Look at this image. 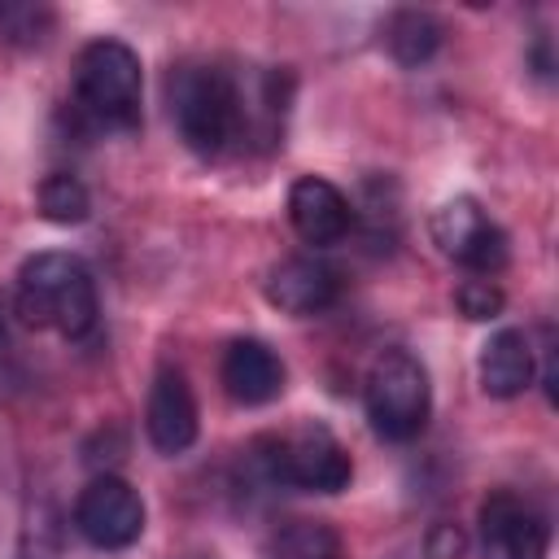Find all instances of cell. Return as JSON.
Here are the masks:
<instances>
[{"mask_svg":"<svg viewBox=\"0 0 559 559\" xmlns=\"http://www.w3.org/2000/svg\"><path fill=\"white\" fill-rule=\"evenodd\" d=\"M550 528L533 502L493 489L480 502V559H546Z\"/></svg>","mask_w":559,"mask_h":559,"instance_id":"ba28073f","label":"cell"},{"mask_svg":"<svg viewBox=\"0 0 559 559\" xmlns=\"http://www.w3.org/2000/svg\"><path fill=\"white\" fill-rule=\"evenodd\" d=\"M367 419L384 441H415L432 411L428 371L411 349H384L362 384Z\"/></svg>","mask_w":559,"mask_h":559,"instance_id":"5b68a950","label":"cell"},{"mask_svg":"<svg viewBox=\"0 0 559 559\" xmlns=\"http://www.w3.org/2000/svg\"><path fill=\"white\" fill-rule=\"evenodd\" d=\"M467 555V533L450 520H437L424 537V559H463Z\"/></svg>","mask_w":559,"mask_h":559,"instance_id":"d6986e66","label":"cell"},{"mask_svg":"<svg viewBox=\"0 0 559 559\" xmlns=\"http://www.w3.org/2000/svg\"><path fill=\"white\" fill-rule=\"evenodd\" d=\"M13 306L26 328L79 341L96 328V280L74 253H35L17 271Z\"/></svg>","mask_w":559,"mask_h":559,"instance_id":"6da1fadb","label":"cell"},{"mask_svg":"<svg viewBox=\"0 0 559 559\" xmlns=\"http://www.w3.org/2000/svg\"><path fill=\"white\" fill-rule=\"evenodd\" d=\"M87 210H92V197H87V188H83L79 175L57 170V175H48V179L39 183V214H44L48 223L70 227V223H83Z\"/></svg>","mask_w":559,"mask_h":559,"instance_id":"9a60e30c","label":"cell"},{"mask_svg":"<svg viewBox=\"0 0 559 559\" xmlns=\"http://www.w3.org/2000/svg\"><path fill=\"white\" fill-rule=\"evenodd\" d=\"M480 389L489 397H520L533 384V345L520 328H502L480 345Z\"/></svg>","mask_w":559,"mask_h":559,"instance_id":"4fadbf2b","label":"cell"},{"mask_svg":"<svg viewBox=\"0 0 559 559\" xmlns=\"http://www.w3.org/2000/svg\"><path fill=\"white\" fill-rule=\"evenodd\" d=\"M441 22L428 9H397L384 22V44L402 66H424L432 61V52L441 48Z\"/></svg>","mask_w":559,"mask_h":559,"instance_id":"5bb4252c","label":"cell"},{"mask_svg":"<svg viewBox=\"0 0 559 559\" xmlns=\"http://www.w3.org/2000/svg\"><path fill=\"white\" fill-rule=\"evenodd\" d=\"M275 559H341V542L319 520H293L275 537Z\"/></svg>","mask_w":559,"mask_h":559,"instance_id":"2e32d148","label":"cell"},{"mask_svg":"<svg viewBox=\"0 0 559 559\" xmlns=\"http://www.w3.org/2000/svg\"><path fill=\"white\" fill-rule=\"evenodd\" d=\"M144 74L140 57L122 39H92L74 57V109L96 131L140 127Z\"/></svg>","mask_w":559,"mask_h":559,"instance_id":"3957f363","label":"cell"},{"mask_svg":"<svg viewBox=\"0 0 559 559\" xmlns=\"http://www.w3.org/2000/svg\"><path fill=\"white\" fill-rule=\"evenodd\" d=\"M253 454H258L262 472L288 489L341 493L354 480L349 450L336 441V432L328 424H314V419L301 424L297 432H284V437H258Z\"/></svg>","mask_w":559,"mask_h":559,"instance_id":"277c9868","label":"cell"},{"mask_svg":"<svg viewBox=\"0 0 559 559\" xmlns=\"http://www.w3.org/2000/svg\"><path fill=\"white\" fill-rule=\"evenodd\" d=\"M218 376H223V389L231 393V402H240V406H266L284 393V362L258 336L231 341Z\"/></svg>","mask_w":559,"mask_h":559,"instance_id":"8fae6325","label":"cell"},{"mask_svg":"<svg viewBox=\"0 0 559 559\" xmlns=\"http://www.w3.org/2000/svg\"><path fill=\"white\" fill-rule=\"evenodd\" d=\"M459 310L467 319H498L502 314V288L493 280H485V275L463 280L459 284Z\"/></svg>","mask_w":559,"mask_h":559,"instance_id":"ac0fdd59","label":"cell"},{"mask_svg":"<svg viewBox=\"0 0 559 559\" xmlns=\"http://www.w3.org/2000/svg\"><path fill=\"white\" fill-rule=\"evenodd\" d=\"M166 105L179 140L197 157H218L240 135V83L223 66H175L166 74Z\"/></svg>","mask_w":559,"mask_h":559,"instance_id":"7a4b0ae2","label":"cell"},{"mask_svg":"<svg viewBox=\"0 0 559 559\" xmlns=\"http://www.w3.org/2000/svg\"><path fill=\"white\" fill-rule=\"evenodd\" d=\"M52 31V9L44 4H0V39L17 44V48H35L44 44Z\"/></svg>","mask_w":559,"mask_h":559,"instance_id":"e0dca14e","label":"cell"},{"mask_svg":"<svg viewBox=\"0 0 559 559\" xmlns=\"http://www.w3.org/2000/svg\"><path fill=\"white\" fill-rule=\"evenodd\" d=\"M74 528L100 550H122L144 533V498L122 476H96L74 502Z\"/></svg>","mask_w":559,"mask_h":559,"instance_id":"52a82bcc","label":"cell"},{"mask_svg":"<svg viewBox=\"0 0 559 559\" xmlns=\"http://www.w3.org/2000/svg\"><path fill=\"white\" fill-rule=\"evenodd\" d=\"M144 432H148L153 450H162V454H183L197 441V397L179 367L157 371V380L148 389V406H144Z\"/></svg>","mask_w":559,"mask_h":559,"instance_id":"9c48e42d","label":"cell"},{"mask_svg":"<svg viewBox=\"0 0 559 559\" xmlns=\"http://www.w3.org/2000/svg\"><path fill=\"white\" fill-rule=\"evenodd\" d=\"M341 293V280L328 262L319 258H284L280 266H271L266 275V301L280 306L284 314H323Z\"/></svg>","mask_w":559,"mask_h":559,"instance_id":"7c38bea8","label":"cell"},{"mask_svg":"<svg viewBox=\"0 0 559 559\" xmlns=\"http://www.w3.org/2000/svg\"><path fill=\"white\" fill-rule=\"evenodd\" d=\"M432 240L445 258L476 275H493L507 262V231L480 210L476 197H454L432 214Z\"/></svg>","mask_w":559,"mask_h":559,"instance_id":"8992f818","label":"cell"},{"mask_svg":"<svg viewBox=\"0 0 559 559\" xmlns=\"http://www.w3.org/2000/svg\"><path fill=\"white\" fill-rule=\"evenodd\" d=\"M288 218H293V227H297V236L306 245L328 249V245H341L349 236L354 205L336 183H328L319 175H301L288 188Z\"/></svg>","mask_w":559,"mask_h":559,"instance_id":"30bf717a","label":"cell"}]
</instances>
